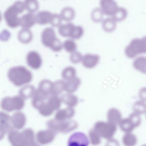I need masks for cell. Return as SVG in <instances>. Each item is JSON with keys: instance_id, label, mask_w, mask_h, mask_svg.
I'll return each mask as SVG.
<instances>
[{"instance_id": "1", "label": "cell", "mask_w": 146, "mask_h": 146, "mask_svg": "<svg viewBox=\"0 0 146 146\" xmlns=\"http://www.w3.org/2000/svg\"><path fill=\"white\" fill-rule=\"evenodd\" d=\"M7 76L9 80L17 87L29 83L33 78L32 72L23 66L11 67L8 70Z\"/></svg>"}, {"instance_id": "2", "label": "cell", "mask_w": 146, "mask_h": 146, "mask_svg": "<svg viewBox=\"0 0 146 146\" xmlns=\"http://www.w3.org/2000/svg\"><path fill=\"white\" fill-rule=\"evenodd\" d=\"M25 8L24 1H17L9 6L4 13V17L8 26L16 28L20 25V17L18 15Z\"/></svg>"}, {"instance_id": "3", "label": "cell", "mask_w": 146, "mask_h": 146, "mask_svg": "<svg viewBox=\"0 0 146 146\" xmlns=\"http://www.w3.org/2000/svg\"><path fill=\"white\" fill-rule=\"evenodd\" d=\"M144 53H146V36L133 39L125 49V55L130 58Z\"/></svg>"}, {"instance_id": "4", "label": "cell", "mask_w": 146, "mask_h": 146, "mask_svg": "<svg viewBox=\"0 0 146 146\" xmlns=\"http://www.w3.org/2000/svg\"><path fill=\"white\" fill-rule=\"evenodd\" d=\"M49 129L54 132L68 133L76 129L78 123L74 120L58 121L56 119H51L47 123Z\"/></svg>"}, {"instance_id": "5", "label": "cell", "mask_w": 146, "mask_h": 146, "mask_svg": "<svg viewBox=\"0 0 146 146\" xmlns=\"http://www.w3.org/2000/svg\"><path fill=\"white\" fill-rule=\"evenodd\" d=\"M94 129L101 137L108 139L112 138L117 130V125L108 122L98 121L96 123Z\"/></svg>"}, {"instance_id": "6", "label": "cell", "mask_w": 146, "mask_h": 146, "mask_svg": "<svg viewBox=\"0 0 146 146\" xmlns=\"http://www.w3.org/2000/svg\"><path fill=\"white\" fill-rule=\"evenodd\" d=\"M24 99L20 95L3 98L1 106L5 111H12L22 109L24 106Z\"/></svg>"}, {"instance_id": "7", "label": "cell", "mask_w": 146, "mask_h": 146, "mask_svg": "<svg viewBox=\"0 0 146 146\" xmlns=\"http://www.w3.org/2000/svg\"><path fill=\"white\" fill-rule=\"evenodd\" d=\"M41 36L43 45L50 48L58 39L54 29L51 27H46L44 29L42 32Z\"/></svg>"}, {"instance_id": "8", "label": "cell", "mask_w": 146, "mask_h": 146, "mask_svg": "<svg viewBox=\"0 0 146 146\" xmlns=\"http://www.w3.org/2000/svg\"><path fill=\"white\" fill-rule=\"evenodd\" d=\"M89 141L84 133L78 132L73 133L69 137L68 146H88Z\"/></svg>"}, {"instance_id": "9", "label": "cell", "mask_w": 146, "mask_h": 146, "mask_svg": "<svg viewBox=\"0 0 146 146\" xmlns=\"http://www.w3.org/2000/svg\"><path fill=\"white\" fill-rule=\"evenodd\" d=\"M13 125L12 122L11 117L5 113H0V136L2 139L7 132L12 131Z\"/></svg>"}, {"instance_id": "10", "label": "cell", "mask_w": 146, "mask_h": 146, "mask_svg": "<svg viewBox=\"0 0 146 146\" xmlns=\"http://www.w3.org/2000/svg\"><path fill=\"white\" fill-rule=\"evenodd\" d=\"M26 60L28 65L34 70L39 69L42 64V59L40 55L34 50L29 51L27 53Z\"/></svg>"}, {"instance_id": "11", "label": "cell", "mask_w": 146, "mask_h": 146, "mask_svg": "<svg viewBox=\"0 0 146 146\" xmlns=\"http://www.w3.org/2000/svg\"><path fill=\"white\" fill-rule=\"evenodd\" d=\"M100 9L107 16L112 17L119 8L116 1L113 0H102L100 1Z\"/></svg>"}, {"instance_id": "12", "label": "cell", "mask_w": 146, "mask_h": 146, "mask_svg": "<svg viewBox=\"0 0 146 146\" xmlns=\"http://www.w3.org/2000/svg\"><path fill=\"white\" fill-rule=\"evenodd\" d=\"M100 57L98 54H86L83 56L82 63L85 68L92 69L99 64Z\"/></svg>"}, {"instance_id": "13", "label": "cell", "mask_w": 146, "mask_h": 146, "mask_svg": "<svg viewBox=\"0 0 146 146\" xmlns=\"http://www.w3.org/2000/svg\"><path fill=\"white\" fill-rule=\"evenodd\" d=\"M8 139L13 146H26V142L23 132L11 131L9 132Z\"/></svg>"}, {"instance_id": "14", "label": "cell", "mask_w": 146, "mask_h": 146, "mask_svg": "<svg viewBox=\"0 0 146 146\" xmlns=\"http://www.w3.org/2000/svg\"><path fill=\"white\" fill-rule=\"evenodd\" d=\"M54 133L55 132L50 129L40 131L36 135L37 141L42 144H48L54 139Z\"/></svg>"}, {"instance_id": "15", "label": "cell", "mask_w": 146, "mask_h": 146, "mask_svg": "<svg viewBox=\"0 0 146 146\" xmlns=\"http://www.w3.org/2000/svg\"><path fill=\"white\" fill-rule=\"evenodd\" d=\"M36 23L35 15L32 13H25L20 17V25L23 29H29Z\"/></svg>"}, {"instance_id": "16", "label": "cell", "mask_w": 146, "mask_h": 146, "mask_svg": "<svg viewBox=\"0 0 146 146\" xmlns=\"http://www.w3.org/2000/svg\"><path fill=\"white\" fill-rule=\"evenodd\" d=\"M48 98V94L38 89L36 90L35 95L33 96L32 105L34 108L38 109L43 103L46 102L45 101Z\"/></svg>"}, {"instance_id": "17", "label": "cell", "mask_w": 146, "mask_h": 146, "mask_svg": "<svg viewBox=\"0 0 146 146\" xmlns=\"http://www.w3.org/2000/svg\"><path fill=\"white\" fill-rule=\"evenodd\" d=\"M108 121L117 125L122 121V114L120 111L116 108H111L107 113Z\"/></svg>"}, {"instance_id": "18", "label": "cell", "mask_w": 146, "mask_h": 146, "mask_svg": "<svg viewBox=\"0 0 146 146\" xmlns=\"http://www.w3.org/2000/svg\"><path fill=\"white\" fill-rule=\"evenodd\" d=\"M75 113V110L72 108L60 109L56 113L55 119L58 121H66L73 117Z\"/></svg>"}, {"instance_id": "19", "label": "cell", "mask_w": 146, "mask_h": 146, "mask_svg": "<svg viewBox=\"0 0 146 146\" xmlns=\"http://www.w3.org/2000/svg\"><path fill=\"white\" fill-rule=\"evenodd\" d=\"M52 14L49 11H42L38 12L35 15L36 23L41 25L50 23Z\"/></svg>"}, {"instance_id": "20", "label": "cell", "mask_w": 146, "mask_h": 146, "mask_svg": "<svg viewBox=\"0 0 146 146\" xmlns=\"http://www.w3.org/2000/svg\"><path fill=\"white\" fill-rule=\"evenodd\" d=\"M13 125L16 129H21L24 126L26 123V117L21 112H17L14 113L11 117Z\"/></svg>"}, {"instance_id": "21", "label": "cell", "mask_w": 146, "mask_h": 146, "mask_svg": "<svg viewBox=\"0 0 146 146\" xmlns=\"http://www.w3.org/2000/svg\"><path fill=\"white\" fill-rule=\"evenodd\" d=\"M33 35L29 29H22L19 31L17 35L19 41L23 44H28L32 41Z\"/></svg>"}, {"instance_id": "22", "label": "cell", "mask_w": 146, "mask_h": 146, "mask_svg": "<svg viewBox=\"0 0 146 146\" xmlns=\"http://www.w3.org/2000/svg\"><path fill=\"white\" fill-rule=\"evenodd\" d=\"M72 23H67L66 24L61 25L58 29L59 34L63 37H70L75 27Z\"/></svg>"}, {"instance_id": "23", "label": "cell", "mask_w": 146, "mask_h": 146, "mask_svg": "<svg viewBox=\"0 0 146 146\" xmlns=\"http://www.w3.org/2000/svg\"><path fill=\"white\" fill-rule=\"evenodd\" d=\"M65 82V90L67 93H72L76 91L81 84V79L77 76L70 80L66 81Z\"/></svg>"}, {"instance_id": "24", "label": "cell", "mask_w": 146, "mask_h": 146, "mask_svg": "<svg viewBox=\"0 0 146 146\" xmlns=\"http://www.w3.org/2000/svg\"><path fill=\"white\" fill-rule=\"evenodd\" d=\"M133 66L138 71L146 74V57L140 56L136 58L133 61Z\"/></svg>"}, {"instance_id": "25", "label": "cell", "mask_w": 146, "mask_h": 146, "mask_svg": "<svg viewBox=\"0 0 146 146\" xmlns=\"http://www.w3.org/2000/svg\"><path fill=\"white\" fill-rule=\"evenodd\" d=\"M60 15L62 20L70 22L75 18V10L71 7H65L61 10Z\"/></svg>"}, {"instance_id": "26", "label": "cell", "mask_w": 146, "mask_h": 146, "mask_svg": "<svg viewBox=\"0 0 146 146\" xmlns=\"http://www.w3.org/2000/svg\"><path fill=\"white\" fill-rule=\"evenodd\" d=\"M62 101L69 107L75 106L78 102L77 96L72 93H67L62 96L61 98Z\"/></svg>"}, {"instance_id": "27", "label": "cell", "mask_w": 146, "mask_h": 146, "mask_svg": "<svg viewBox=\"0 0 146 146\" xmlns=\"http://www.w3.org/2000/svg\"><path fill=\"white\" fill-rule=\"evenodd\" d=\"M36 90L32 85H26L22 87L19 91V95L24 99L33 98Z\"/></svg>"}, {"instance_id": "28", "label": "cell", "mask_w": 146, "mask_h": 146, "mask_svg": "<svg viewBox=\"0 0 146 146\" xmlns=\"http://www.w3.org/2000/svg\"><path fill=\"white\" fill-rule=\"evenodd\" d=\"M117 21L113 18H108L102 21V29L106 32H112L117 27Z\"/></svg>"}, {"instance_id": "29", "label": "cell", "mask_w": 146, "mask_h": 146, "mask_svg": "<svg viewBox=\"0 0 146 146\" xmlns=\"http://www.w3.org/2000/svg\"><path fill=\"white\" fill-rule=\"evenodd\" d=\"M66 90V82L64 80H57L53 83L52 95L58 96Z\"/></svg>"}, {"instance_id": "30", "label": "cell", "mask_w": 146, "mask_h": 146, "mask_svg": "<svg viewBox=\"0 0 146 146\" xmlns=\"http://www.w3.org/2000/svg\"><path fill=\"white\" fill-rule=\"evenodd\" d=\"M122 141L125 146H135L137 143V138L131 132L125 133L122 137Z\"/></svg>"}, {"instance_id": "31", "label": "cell", "mask_w": 146, "mask_h": 146, "mask_svg": "<svg viewBox=\"0 0 146 146\" xmlns=\"http://www.w3.org/2000/svg\"><path fill=\"white\" fill-rule=\"evenodd\" d=\"M53 83L48 79H43L39 83L38 89L47 94H51L52 90Z\"/></svg>"}, {"instance_id": "32", "label": "cell", "mask_w": 146, "mask_h": 146, "mask_svg": "<svg viewBox=\"0 0 146 146\" xmlns=\"http://www.w3.org/2000/svg\"><path fill=\"white\" fill-rule=\"evenodd\" d=\"M61 75L64 80L68 81L76 77V70L75 67L73 66H66L62 71Z\"/></svg>"}, {"instance_id": "33", "label": "cell", "mask_w": 146, "mask_h": 146, "mask_svg": "<svg viewBox=\"0 0 146 146\" xmlns=\"http://www.w3.org/2000/svg\"><path fill=\"white\" fill-rule=\"evenodd\" d=\"M119 125L121 130L125 133L131 132L135 128V126L128 118L122 119Z\"/></svg>"}, {"instance_id": "34", "label": "cell", "mask_w": 146, "mask_h": 146, "mask_svg": "<svg viewBox=\"0 0 146 146\" xmlns=\"http://www.w3.org/2000/svg\"><path fill=\"white\" fill-rule=\"evenodd\" d=\"M62 102L61 98L59 97L58 96L52 95L48 97L47 102L54 111L59 108Z\"/></svg>"}, {"instance_id": "35", "label": "cell", "mask_w": 146, "mask_h": 146, "mask_svg": "<svg viewBox=\"0 0 146 146\" xmlns=\"http://www.w3.org/2000/svg\"><path fill=\"white\" fill-rule=\"evenodd\" d=\"M133 109L134 112L140 114L146 113V104L143 101H137L133 104Z\"/></svg>"}, {"instance_id": "36", "label": "cell", "mask_w": 146, "mask_h": 146, "mask_svg": "<svg viewBox=\"0 0 146 146\" xmlns=\"http://www.w3.org/2000/svg\"><path fill=\"white\" fill-rule=\"evenodd\" d=\"M23 135L26 142V146H29L35 142V135L33 130L27 129L23 131Z\"/></svg>"}, {"instance_id": "37", "label": "cell", "mask_w": 146, "mask_h": 146, "mask_svg": "<svg viewBox=\"0 0 146 146\" xmlns=\"http://www.w3.org/2000/svg\"><path fill=\"white\" fill-rule=\"evenodd\" d=\"M63 48L68 52L72 53L75 52L76 50L77 46L74 40L68 39L66 40L63 43Z\"/></svg>"}, {"instance_id": "38", "label": "cell", "mask_w": 146, "mask_h": 146, "mask_svg": "<svg viewBox=\"0 0 146 146\" xmlns=\"http://www.w3.org/2000/svg\"><path fill=\"white\" fill-rule=\"evenodd\" d=\"M25 8L30 13H33L39 8V2L36 0H27L24 1Z\"/></svg>"}, {"instance_id": "39", "label": "cell", "mask_w": 146, "mask_h": 146, "mask_svg": "<svg viewBox=\"0 0 146 146\" xmlns=\"http://www.w3.org/2000/svg\"><path fill=\"white\" fill-rule=\"evenodd\" d=\"M127 16V10L122 7H119L115 14L111 17L113 18L117 22L124 20Z\"/></svg>"}, {"instance_id": "40", "label": "cell", "mask_w": 146, "mask_h": 146, "mask_svg": "<svg viewBox=\"0 0 146 146\" xmlns=\"http://www.w3.org/2000/svg\"><path fill=\"white\" fill-rule=\"evenodd\" d=\"M89 135L90 142L93 145L96 146L99 145L101 143V137L94 129L90 131Z\"/></svg>"}, {"instance_id": "41", "label": "cell", "mask_w": 146, "mask_h": 146, "mask_svg": "<svg viewBox=\"0 0 146 146\" xmlns=\"http://www.w3.org/2000/svg\"><path fill=\"white\" fill-rule=\"evenodd\" d=\"M104 13L100 8H94L91 12V18L94 22L99 23L102 20Z\"/></svg>"}, {"instance_id": "42", "label": "cell", "mask_w": 146, "mask_h": 146, "mask_svg": "<svg viewBox=\"0 0 146 146\" xmlns=\"http://www.w3.org/2000/svg\"><path fill=\"white\" fill-rule=\"evenodd\" d=\"M40 113L43 116H48L53 112L54 110L48 104L47 102L43 103L38 109Z\"/></svg>"}, {"instance_id": "43", "label": "cell", "mask_w": 146, "mask_h": 146, "mask_svg": "<svg viewBox=\"0 0 146 146\" xmlns=\"http://www.w3.org/2000/svg\"><path fill=\"white\" fill-rule=\"evenodd\" d=\"M84 33V30L82 26L80 25H75L71 38L72 40H78L80 39L83 35Z\"/></svg>"}, {"instance_id": "44", "label": "cell", "mask_w": 146, "mask_h": 146, "mask_svg": "<svg viewBox=\"0 0 146 146\" xmlns=\"http://www.w3.org/2000/svg\"><path fill=\"white\" fill-rule=\"evenodd\" d=\"M83 56L82 53L78 51H76L70 54V59L72 63L74 64H78L82 62Z\"/></svg>"}, {"instance_id": "45", "label": "cell", "mask_w": 146, "mask_h": 146, "mask_svg": "<svg viewBox=\"0 0 146 146\" xmlns=\"http://www.w3.org/2000/svg\"><path fill=\"white\" fill-rule=\"evenodd\" d=\"M131 122L133 124L135 128L138 127L141 123V118L140 115L135 112H133L130 114L128 117Z\"/></svg>"}, {"instance_id": "46", "label": "cell", "mask_w": 146, "mask_h": 146, "mask_svg": "<svg viewBox=\"0 0 146 146\" xmlns=\"http://www.w3.org/2000/svg\"><path fill=\"white\" fill-rule=\"evenodd\" d=\"M62 20L60 15L57 13H54L52 14L50 24L53 27H59L61 25Z\"/></svg>"}, {"instance_id": "47", "label": "cell", "mask_w": 146, "mask_h": 146, "mask_svg": "<svg viewBox=\"0 0 146 146\" xmlns=\"http://www.w3.org/2000/svg\"><path fill=\"white\" fill-rule=\"evenodd\" d=\"M138 96L141 100L146 102V87H143L140 90Z\"/></svg>"}, {"instance_id": "48", "label": "cell", "mask_w": 146, "mask_h": 146, "mask_svg": "<svg viewBox=\"0 0 146 146\" xmlns=\"http://www.w3.org/2000/svg\"><path fill=\"white\" fill-rule=\"evenodd\" d=\"M106 146H120V145L117 140L112 137L108 140Z\"/></svg>"}, {"instance_id": "49", "label": "cell", "mask_w": 146, "mask_h": 146, "mask_svg": "<svg viewBox=\"0 0 146 146\" xmlns=\"http://www.w3.org/2000/svg\"><path fill=\"white\" fill-rule=\"evenodd\" d=\"M29 146H39V145H37L36 143H35L34 142L33 143H32V144H31Z\"/></svg>"}, {"instance_id": "50", "label": "cell", "mask_w": 146, "mask_h": 146, "mask_svg": "<svg viewBox=\"0 0 146 146\" xmlns=\"http://www.w3.org/2000/svg\"><path fill=\"white\" fill-rule=\"evenodd\" d=\"M142 146H146V144H144V145H143Z\"/></svg>"}, {"instance_id": "51", "label": "cell", "mask_w": 146, "mask_h": 146, "mask_svg": "<svg viewBox=\"0 0 146 146\" xmlns=\"http://www.w3.org/2000/svg\"></svg>"}]
</instances>
